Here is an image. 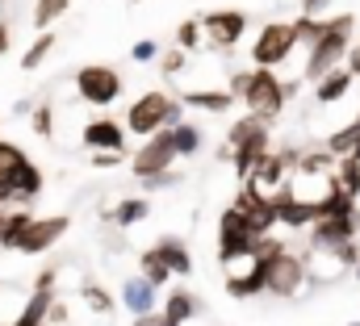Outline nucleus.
<instances>
[{
  "label": "nucleus",
  "mask_w": 360,
  "mask_h": 326,
  "mask_svg": "<svg viewBox=\"0 0 360 326\" xmlns=\"http://www.w3.org/2000/svg\"><path fill=\"white\" fill-rule=\"evenodd\" d=\"M352 30H356V17L352 13H340V17H327V34L310 46V55H306V67H302V76L306 80H323L327 72H335V67H344V59H348V51H352Z\"/></svg>",
  "instance_id": "nucleus-1"
},
{
  "label": "nucleus",
  "mask_w": 360,
  "mask_h": 326,
  "mask_svg": "<svg viewBox=\"0 0 360 326\" xmlns=\"http://www.w3.org/2000/svg\"><path fill=\"white\" fill-rule=\"evenodd\" d=\"M269 143H272L269 122H260V117L243 113V117L231 126V134H226V151H222V159H231L235 176H239V180H248L252 163L260 159V155H269V151H272Z\"/></svg>",
  "instance_id": "nucleus-2"
},
{
  "label": "nucleus",
  "mask_w": 360,
  "mask_h": 326,
  "mask_svg": "<svg viewBox=\"0 0 360 326\" xmlns=\"http://www.w3.org/2000/svg\"><path fill=\"white\" fill-rule=\"evenodd\" d=\"M260 280H264V293L281 297V301L297 297V293L306 289V280H310L306 255H297L293 247H281V251L264 255V259H260Z\"/></svg>",
  "instance_id": "nucleus-3"
},
{
  "label": "nucleus",
  "mask_w": 360,
  "mask_h": 326,
  "mask_svg": "<svg viewBox=\"0 0 360 326\" xmlns=\"http://www.w3.org/2000/svg\"><path fill=\"white\" fill-rule=\"evenodd\" d=\"M172 100H176V96L164 92V88H151V92H143L139 100H130V109H126V117H122L126 134H134V138H151V134H160L164 122H168Z\"/></svg>",
  "instance_id": "nucleus-4"
},
{
  "label": "nucleus",
  "mask_w": 360,
  "mask_h": 326,
  "mask_svg": "<svg viewBox=\"0 0 360 326\" xmlns=\"http://www.w3.org/2000/svg\"><path fill=\"white\" fill-rule=\"evenodd\" d=\"M243 105H248L252 117L272 122L285 109V80L276 72H269V67H252L248 72V88H243Z\"/></svg>",
  "instance_id": "nucleus-5"
},
{
  "label": "nucleus",
  "mask_w": 360,
  "mask_h": 326,
  "mask_svg": "<svg viewBox=\"0 0 360 326\" xmlns=\"http://www.w3.org/2000/svg\"><path fill=\"white\" fill-rule=\"evenodd\" d=\"M293 46H297L293 25H289V21H269V25L256 34V42H252V63H256V67H269V72H276V67L293 55Z\"/></svg>",
  "instance_id": "nucleus-6"
},
{
  "label": "nucleus",
  "mask_w": 360,
  "mask_h": 326,
  "mask_svg": "<svg viewBox=\"0 0 360 326\" xmlns=\"http://www.w3.org/2000/svg\"><path fill=\"white\" fill-rule=\"evenodd\" d=\"M76 92H80L84 105L105 109V105H113V100L122 96V76H117L109 63H84V67L76 72Z\"/></svg>",
  "instance_id": "nucleus-7"
},
{
  "label": "nucleus",
  "mask_w": 360,
  "mask_h": 326,
  "mask_svg": "<svg viewBox=\"0 0 360 326\" xmlns=\"http://www.w3.org/2000/svg\"><path fill=\"white\" fill-rule=\"evenodd\" d=\"M248 30V13L243 8H214L201 17V38L214 46V51H235V42L243 38Z\"/></svg>",
  "instance_id": "nucleus-8"
},
{
  "label": "nucleus",
  "mask_w": 360,
  "mask_h": 326,
  "mask_svg": "<svg viewBox=\"0 0 360 326\" xmlns=\"http://www.w3.org/2000/svg\"><path fill=\"white\" fill-rule=\"evenodd\" d=\"M172 159H176V151H172V134L160 130V134H151V138L130 155V176H139V180L164 176V171H172Z\"/></svg>",
  "instance_id": "nucleus-9"
},
{
  "label": "nucleus",
  "mask_w": 360,
  "mask_h": 326,
  "mask_svg": "<svg viewBox=\"0 0 360 326\" xmlns=\"http://www.w3.org/2000/svg\"><path fill=\"white\" fill-rule=\"evenodd\" d=\"M356 235H360V209L319 218L310 226V251H335V247H344V243H356Z\"/></svg>",
  "instance_id": "nucleus-10"
},
{
  "label": "nucleus",
  "mask_w": 360,
  "mask_h": 326,
  "mask_svg": "<svg viewBox=\"0 0 360 326\" xmlns=\"http://www.w3.org/2000/svg\"><path fill=\"white\" fill-rule=\"evenodd\" d=\"M68 230H72V218H68V214L34 218V222L25 226V235L17 239V247H13V251H21V255H46V251L59 243V239H63Z\"/></svg>",
  "instance_id": "nucleus-11"
},
{
  "label": "nucleus",
  "mask_w": 360,
  "mask_h": 326,
  "mask_svg": "<svg viewBox=\"0 0 360 326\" xmlns=\"http://www.w3.org/2000/svg\"><path fill=\"white\" fill-rule=\"evenodd\" d=\"M252 230L243 226V218L235 214V209H222V218H218V263L226 268V263H235V259H243V255H252Z\"/></svg>",
  "instance_id": "nucleus-12"
},
{
  "label": "nucleus",
  "mask_w": 360,
  "mask_h": 326,
  "mask_svg": "<svg viewBox=\"0 0 360 326\" xmlns=\"http://www.w3.org/2000/svg\"><path fill=\"white\" fill-rule=\"evenodd\" d=\"M226 209H235V214L243 218V226L252 230V239H269L272 226H276V209H272V201L256 197V193H248V188H239L235 201H231Z\"/></svg>",
  "instance_id": "nucleus-13"
},
{
  "label": "nucleus",
  "mask_w": 360,
  "mask_h": 326,
  "mask_svg": "<svg viewBox=\"0 0 360 326\" xmlns=\"http://www.w3.org/2000/svg\"><path fill=\"white\" fill-rule=\"evenodd\" d=\"M285 184H289V167L281 163V155H276V151L260 155V159L252 163L248 180H243V188H248V193H256V197H264V201H272Z\"/></svg>",
  "instance_id": "nucleus-14"
},
{
  "label": "nucleus",
  "mask_w": 360,
  "mask_h": 326,
  "mask_svg": "<svg viewBox=\"0 0 360 326\" xmlns=\"http://www.w3.org/2000/svg\"><path fill=\"white\" fill-rule=\"evenodd\" d=\"M80 143L89 151H126V126L113 122V117H92L80 130Z\"/></svg>",
  "instance_id": "nucleus-15"
},
{
  "label": "nucleus",
  "mask_w": 360,
  "mask_h": 326,
  "mask_svg": "<svg viewBox=\"0 0 360 326\" xmlns=\"http://www.w3.org/2000/svg\"><path fill=\"white\" fill-rule=\"evenodd\" d=\"M155 301H160V293H155L143 276H126V285H122V306H126L134 318L155 314Z\"/></svg>",
  "instance_id": "nucleus-16"
},
{
  "label": "nucleus",
  "mask_w": 360,
  "mask_h": 326,
  "mask_svg": "<svg viewBox=\"0 0 360 326\" xmlns=\"http://www.w3.org/2000/svg\"><path fill=\"white\" fill-rule=\"evenodd\" d=\"M184 109H205V113H226L235 109V96L226 88H193V92H180L176 96Z\"/></svg>",
  "instance_id": "nucleus-17"
},
{
  "label": "nucleus",
  "mask_w": 360,
  "mask_h": 326,
  "mask_svg": "<svg viewBox=\"0 0 360 326\" xmlns=\"http://www.w3.org/2000/svg\"><path fill=\"white\" fill-rule=\"evenodd\" d=\"M155 255L164 259V268H168L172 276H188V272H193L188 243H184V239H176V235H164V239H155Z\"/></svg>",
  "instance_id": "nucleus-18"
},
{
  "label": "nucleus",
  "mask_w": 360,
  "mask_h": 326,
  "mask_svg": "<svg viewBox=\"0 0 360 326\" xmlns=\"http://www.w3.org/2000/svg\"><path fill=\"white\" fill-rule=\"evenodd\" d=\"M151 218V201L147 197H126V201H117L113 209H105V222H113V226H122V230H130V226H139V222H147Z\"/></svg>",
  "instance_id": "nucleus-19"
},
{
  "label": "nucleus",
  "mask_w": 360,
  "mask_h": 326,
  "mask_svg": "<svg viewBox=\"0 0 360 326\" xmlns=\"http://www.w3.org/2000/svg\"><path fill=\"white\" fill-rule=\"evenodd\" d=\"M352 72H348V67H335V72H327V76H323V80L314 84V100H319V105H335V100H344V96H348V92H352Z\"/></svg>",
  "instance_id": "nucleus-20"
},
{
  "label": "nucleus",
  "mask_w": 360,
  "mask_h": 326,
  "mask_svg": "<svg viewBox=\"0 0 360 326\" xmlns=\"http://www.w3.org/2000/svg\"><path fill=\"white\" fill-rule=\"evenodd\" d=\"M55 301H59L55 289H46V293H30V301L21 306V314H17L8 326H46V314H51Z\"/></svg>",
  "instance_id": "nucleus-21"
},
{
  "label": "nucleus",
  "mask_w": 360,
  "mask_h": 326,
  "mask_svg": "<svg viewBox=\"0 0 360 326\" xmlns=\"http://www.w3.org/2000/svg\"><path fill=\"white\" fill-rule=\"evenodd\" d=\"M197 310H201V301H197V297H193V293H188V289H172V293H168V301H164V310H160V314H164V318H168V322L184 326V322H188V318H193V314H197Z\"/></svg>",
  "instance_id": "nucleus-22"
},
{
  "label": "nucleus",
  "mask_w": 360,
  "mask_h": 326,
  "mask_svg": "<svg viewBox=\"0 0 360 326\" xmlns=\"http://www.w3.org/2000/svg\"><path fill=\"white\" fill-rule=\"evenodd\" d=\"M168 134H172V151H176V159H188V155H197V151L205 147V130L193 126V122H180L176 130H168Z\"/></svg>",
  "instance_id": "nucleus-23"
},
{
  "label": "nucleus",
  "mask_w": 360,
  "mask_h": 326,
  "mask_svg": "<svg viewBox=\"0 0 360 326\" xmlns=\"http://www.w3.org/2000/svg\"><path fill=\"white\" fill-rule=\"evenodd\" d=\"M25 163H30V155H25L17 143H4V138H0V188H13V180L21 176Z\"/></svg>",
  "instance_id": "nucleus-24"
},
{
  "label": "nucleus",
  "mask_w": 360,
  "mask_h": 326,
  "mask_svg": "<svg viewBox=\"0 0 360 326\" xmlns=\"http://www.w3.org/2000/svg\"><path fill=\"white\" fill-rule=\"evenodd\" d=\"M42 184H46V180H42V167H38V163L30 159L25 167H21V176L13 180V193H17V205H30V201H34V197L42 193Z\"/></svg>",
  "instance_id": "nucleus-25"
},
{
  "label": "nucleus",
  "mask_w": 360,
  "mask_h": 326,
  "mask_svg": "<svg viewBox=\"0 0 360 326\" xmlns=\"http://www.w3.org/2000/svg\"><path fill=\"white\" fill-rule=\"evenodd\" d=\"M30 222H34V214H30V209H8V214L0 218V247H4V251H13L17 239L25 235V226H30Z\"/></svg>",
  "instance_id": "nucleus-26"
},
{
  "label": "nucleus",
  "mask_w": 360,
  "mask_h": 326,
  "mask_svg": "<svg viewBox=\"0 0 360 326\" xmlns=\"http://www.w3.org/2000/svg\"><path fill=\"white\" fill-rule=\"evenodd\" d=\"M139 276H143V280H147V285H151L155 293H160V289H164V285L172 280V272L164 268V259L155 255V247H147V251L139 255Z\"/></svg>",
  "instance_id": "nucleus-27"
},
{
  "label": "nucleus",
  "mask_w": 360,
  "mask_h": 326,
  "mask_svg": "<svg viewBox=\"0 0 360 326\" xmlns=\"http://www.w3.org/2000/svg\"><path fill=\"white\" fill-rule=\"evenodd\" d=\"M55 42H59V38H55V30H46V34H38V38L30 42V51L21 55V72H38V67H42V63L51 59V51H55Z\"/></svg>",
  "instance_id": "nucleus-28"
},
{
  "label": "nucleus",
  "mask_w": 360,
  "mask_h": 326,
  "mask_svg": "<svg viewBox=\"0 0 360 326\" xmlns=\"http://www.w3.org/2000/svg\"><path fill=\"white\" fill-rule=\"evenodd\" d=\"M72 8V0H38L34 4V13H30V21H34V30L38 34H46L55 21H63V13Z\"/></svg>",
  "instance_id": "nucleus-29"
},
{
  "label": "nucleus",
  "mask_w": 360,
  "mask_h": 326,
  "mask_svg": "<svg viewBox=\"0 0 360 326\" xmlns=\"http://www.w3.org/2000/svg\"><path fill=\"white\" fill-rule=\"evenodd\" d=\"M335 188H340L348 201H356L360 197V159L344 155V159L335 163Z\"/></svg>",
  "instance_id": "nucleus-30"
},
{
  "label": "nucleus",
  "mask_w": 360,
  "mask_h": 326,
  "mask_svg": "<svg viewBox=\"0 0 360 326\" xmlns=\"http://www.w3.org/2000/svg\"><path fill=\"white\" fill-rule=\"evenodd\" d=\"M80 297H84V306H89L92 314H101V318H109V314L117 310L113 293H109V289H101L96 280H84V285H80Z\"/></svg>",
  "instance_id": "nucleus-31"
},
{
  "label": "nucleus",
  "mask_w": 360,
  "mask_h": 326,
  "mask_svg": "<svg viewBox=\"0 0 360 326\" xmlns=\"http://www.w3.org/2000/svg\"><path fill=\"white\" fill-rule=\"evenodd\" d=\"M293 25V38L302 42V46H314L323 34H327V17H302L297 13V21H289Z\"/></svg>",
  "instance_id": "nucleus-32"
},
{
  "label": "nucleus",
  "mask_w": 360,
  "mask_h": 326,
  "mask_svg": "<svg viewBox=\"0 0 360 326\" xmlns=\"http://www.w3.org/2000/svg\"><path fill=\"white\" fill-rule=\"evenodd\" d=\"M30 130H34L38 138H51V134H55V109H51L46 100L30 109Z\"/></svg>",
  "instance_id": "nucleus-33"
},
{
  "label": "nucleus",
  "mask_w": 360,
  "mask_h": 326,
  "mask_svg": "<svg viewBox=\"0 0 360 326\" xmlns=\"http://www.w3.org/2000/svg\"><path fill=\"white\" fill-rule=\"evenodd\" d=\"M323 147L335 155V159H344V155H352V147H356V126H344V130H335L331 138H323Z\"/></svg>",
  "instance_id": "nucleus-34"
},
{
  "label": "nucleus",
  "mask_w": 360,
  "mask_h": 326,
  "mask_svg": "<svg viewBox=\"0 0 360 326\" xmlns=\"http://www.w3.org/2000/svg\"><path fill=\"white\" fill-rule=\"evenodd\" d=\"M197 46H201V21H197V17H184L176 25V51L188 55V51H197Z\"/></svg>",
  "instance_id": "nucleus-35"
},
{
  "label": "nucleus",
  "mask_w": 360,
  "mask_h": 326,
  "mask_svg": "<svg viewBox=\"0 0 360 326\" xmlns=\"http://www.w3.org/2000/svg\"><path fill=\"white\" fill-rule=\"evenodd\" d=\"M130 59H134V63H155V59H160V42H155V38L134 42V46H130Z\"/></svg>",
  "instance_id": "nucleus-36"
},
{
  "label": "nucleus",
  "mask_w": 360,
  "mask_h": 326,
  "mask_svg": "<svg viewBox=\"0 0 360 326\" xmlns=\"http://www.w3.org/2000/svg\"><path fill=\"white\" fill-rule=\"evenodd\" d=\"M184 59H188V55H184V51H176V46H172V51H164V55H160V72H164V76H180Z\"/></svg>",
  "instance_id": "nucleus-37"
},
{
  "label": "nucleus",
  "mask_w": 360,
  "mask_h": 326,
  "mask_svg": "<svg viewBox=\"0 0 360 326\" xmlns=\"http://www.w3.org/2000/svg\"><path fill=\"white\" fill-rule=\"evenodd\" d=\"M126 159H130L126 151H92V167H101V171L105 167H117V163H126Z\"/></svg>",
  "instance_id": "nucleus-38"
},
{
  "label": "nucleus",
  "mask_w": 360,
  "mask_h": 326,
  "mask_svg": "<svg viewBox=\"0 0 360 326\" xmlns=\"http://www.w3.org/2000/svg\"><path fill=\"white\" fill-rule=\"evenodd\" d=\"M55 280H59V268H42V272L34 276V293H46V289H55Z\"/></svg>",
  "instance_id": "nucleus-39"
},
{
  "label": "nucleus",
  "mask_w": 360,
  "mask_h": 326,
  "mask_svg": "<svg viewBox=\"0 0 360 326\" xmlns=\"http://www.w3.org/2000/svg\"><path fill=\"white\" fill-rule=\"evenodd\" d=\"M331 0H302V17H327Z\"/></svg>",
  "instance_id": "nucleus-40"
},
{
  "label": "nucleus",
  "mask_w": 360,
  "mask_h": 326,
  "mask_svg": "<svg viewBox=\"0 0 360 326\" xmlns=\"http://www.w3.org/2000/svg\"><path fill=\"white\" fill-rule=\"evenodd\" d=\"M176 180H180V176H172V171H164V176H151V180H139V184H143V188H172Z\"/></svg>",
  "instance_id": "nucleus-41"
},
{
  "label": "nucleus",
  "mask_w": 360,
  "mask_h": 326,
  "mask_svg": "<svg viewBox=\"0 0 360 326\" xmlns=\"http://www.w3.org/2000/svg\"><path fill=\"white\" fill-rule=\"evenodd\" d=\"M130 326H176V322H168V318H164V314L155 310V314H143V318H134Z\"/></svg>",
  "instance_id": "nucleus-42"
},
{
  "label": "nucleus",
  "mask_w": 360,
  "mask_h": 326,
  "mask_svg": "<svg viewBox=\"0 0 360 326\" xmlns=\"http://www.w3.org/2000/svg\"><path fill=\"white\" fill-rule=\"evenodd\" d=\"M348 72H352V80H360V42L348 51Z\"/></svg>",
  "instance_id": "nucleus-43"
},
{
  "label": "nucleus",
  "mask_w": 360,
  "mask_h": 326,
  "mask_svg": "<svg viewBox=\"0 0 360 326\" xmlns=\"http://www.w3.org/2000/svg\"><path fill=\"white\" fill-rule=\"evenodd\" d=\"M8 38H13V34H8V21H0V55L8 51Z\"/></svg>",
  "instance_id": "nucleus-44"
},
{
  "label": "nucleus",
  "mask_w": 360,
  "mask_h": 326,
  "mask_svg": "<svg viewBox=\"0 0 360 326\" xmlns=\"http://www.w3.org/2000/svg\"><path fill=\"white\" fill-rule=\"evenodd\" d=\"M352 126H356V147H352V159H360V117L352 122Z\"/></svg>",
  "instance_id": "nucleus-45"
},
{
  "label": "nucleus",
  "mask_w": 360,
  "mask_h": 326,
  "mask_svg": "<svg viewBox=\"0 0 360 326\" xmlns=\"http://www.w3.org/2000/svg\"><path fill=\"white\" fill-rule=\"evenodd\" d=\"M352 276H356V285H360V259H356V263H352Z\"/></svg>",
  "instance_id": "nucleus-46"
},
{
  "label": "nucleus",
  "mask_w": 360,
  "mask_h": 326,
  "mask_svg": "<svg viewBox=\"0 0 360 326\" xmlns=\"http://www.w3.org/2000/svg\"><path fill=\"white\" fill-rule=\"evenodd\" d=\"M348 326H360V318H356V322H348Z\"/></svg>",
  "instance_id": "nucleus-47"
},
{
  "label": "nucleus",
  "mask_w": 360,
  "mask_h": 326,
  "mask_svg": "<svg viewBox=\"0 0 360 326\" xmlns=\"http://www.w3.org/2000/svg\"><path fill=\"white\" fill-rule=\"evenodd\" d=\"M4 214H8V209H0V218H4Z\"/></svg>",
  "instance_id": "nucleus-48"
},
{
  "label": "nucleus",
  "mask_w": 360,
  "mask_h": 326,
  "mask_svg": "<svg viewBox=\"0 0 360 326\" xmlns=\"http://www.w3.org/2000/svg\"><path fill=\"white\" fill-rule=\"evenodd\" d=\"M130 4H139V0H130Z\"/></svg>",
  "instance_id": "nucleus-49"
}]
</instances>
